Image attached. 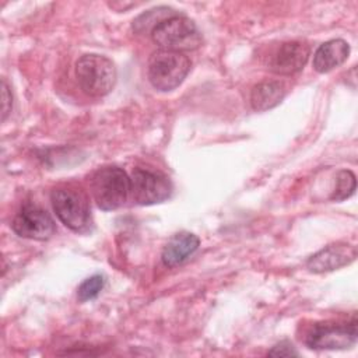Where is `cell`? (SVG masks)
I'll return each mask as SVG.
<instances>
[{"mask_svg": "<svg viewBox=\"0 0 358 358\" xmlns=\"http://www.w3.org/2000/svg\"><path fill=\"white\" fill-rule=\"evenodd\" d=\"M76 77L84 94L99 98L108 95L117 78L115 63L98 53L83 55L74 66Z\"/></svg>", "mask_w": 358, "mask_h": 358, "instance_id": "cell-1", "label": "cell"}, {"mask_svg": "<svg viewBox=\"0 0 358 358\" xmlns=\"http://www.w3.org/2000/svg\"><path fill=\"white\" fill-rule=\"evenodd\" d=\"M50 201L57 218L74 232H85L91 225V208L87 193L76 186H59L52 190Z\"/></svg>", "mask_w": 358, "mask_h": 358, "instance_id": "cell-2", "label": "cell"}, {"mask_svg": "<svg viewBox=\"0 0 358 358\" xmlns=\"http://www.w3.org/2000/svg\"><path fill=\"white\" fill-rule=\"evenodd\" d=\"M90 190L101 210H116L130 194V178L119 166H103L91 175Z\"/></svg>", "mask_w": 358, "mask_h": 358, "instance_id": "cell-3", "label": "cell"}, {"mask_svg": "<svg viewBox=\"0 0 358 358\" xmlns=\"http://www.w3.org/2000/svg\"><path fill=\"white\" fill-rule=\"evenodd\" d=\"M190 67V59L185 53L158 49L148 60V81L157 91H172L183 83Z\"/></svg>", "mask_w": 358, "mask_h": 358, "instance_id": "cell-4", "label": "cell"}, {"mask_svg": "<svg viewBox=\"0 0 358 358\" xmlns=\"http://www.w3.org/2000/svg\"><path fill=\"white\" fill-rule=\"evenodd\" d=\"M151 38L161 49L182 53L194 50L203 43V36L196 22L180 14L159 22L151 31Z\"/></svg>", "mask_w": 358, "mask_h": 358, "instance_id": "cell-5", "label": "cell"}, {"mask_svg": "<svg viewBox=\"0 0 358 358\" xmlns=\"http://www.w3.org/2000/svg\"><path fill=\"white\" fill-rule=\"evenodd\" d=\"M172 194V183L166 175L147 168H136L130 176V196L140 206L162 203Z\"/></svg>", "mask_w": 358, "mask_h": 358, "instance_id": "cell-6", "label": "cell"}, {"mask_svg": "<svg viewBox=\"0 0 358 358\" xmlns=\"http://www.w3.org/2000/svg\"><path fill=\"white\" fill-rule=\"evenodd\" d=\"M357 341V319L347 323L324 322L315 324L305 337L312 350H345Z\"/></svg>", "mask_w": 358, "mask_h": 358, "instance_id": "cell-7", "label": "cell"}, {"mask_svg": "<svg viewBox=\"0 0 358 358\" xmlns=\"http://www.w3.org/2000/svg\"><path fill=\"white\" fill-rule=\"evenodd\" d=\"M11 228L21 238L46 241L55 234L56 224L46 210L36 204L25 203L15 214Z\"/></svg>", "mask_w": 358, "mask_h": 358, "instance_id": "cell-8", "label": "cell"}, {"mask_svg": "<svg viewBox=\"0 0 358 358\" xmlns=\"http://www.w3.org/2000/svg\"><path fill=\"white\" fill-rule=\"evenodd\" d=\"M310 55V48L303 41H288L271 55L268 70L280 76H291L303 69Z\"/></svg>", "mask_w": 358, "mask_h": 358, "instance_id": "cell-9", "label": "cell"}, {"mask_svg": "<svg viewBox=\"0 0 358 358\" xmlns=\"http://www.w3.org/2000/svg\"><path fill=\"white\" fill-rule=\"evenodd\" d=\"M357 259L355 245L337 242L324 246L306 260V267L312 273H327L351 264Z\"/></svg>", "mask_w": 358, "mask_h": 358, "instance_id": "cell-10", "label": "cell"}, {"mask_svg": "<svg viewBox=\"0 0 358 358\" xmlns=\"http://www.w3.org/2000/svg\"><path fill=\"white\" fill-rule=\"evenodd\" d=\"M200 246V239L192 232L175 234L164 246L161 260L166 267H175L186 262Z\"/></svg>", "mask_w": 358, "mask_h": 358, "instance_id": "cell-11", "label": "cell"}, {"mask_svg": "<svg viewBox=\"0 0 358 358\" xmlns=\"http://www.w3.org/2000/svg\"><path fill=\"white\" fill-rule=\"evenodd\" d=\"M350 55V45L344 39H330L322 43L313 55V69L317 73H329L341 66Z\"/></svg>", "mask_w": 358, "mask_h": 358, "instance_id": "cell-12", "label": "cell"}, {"mask_svg": "<svg viewBox=\"0 0 358 358\" xmlns=\"http://www.w3.org/2000/svg\"><path fill=\"white\" fill-rule=\"evenodd\" d=\"M285 96V88L280 81H262L250 91V105L257 112L277 106Z\"/></svg>", "mask_w": 358, "mask_h": 358, "instance_id": "cell-13", "label": "cell"}, {"mask_svg": "<svg viewBox=\"0 0 358 358\" xmlns=\"http://www.w3.org/2000/svg\"><path fill=\"white\" fill-rule=\"evenodd\" d=\"M175 14L176 13H173V10L168 8V7H157V8L148 10L145 13H143L141 15H138L133 21V29L136 32H144L147 29L152 31L159 22H162L164 20H166Z\"/></svg>", "mask_w": 358, "mask_h": 358, "instance_id": "cell-14", "label": "cell"}, {"mask_svg": "<svg viewBox=\"0 0 358 358\" xmlns=\"http://www.w3.org/2000/svg\"><path fill=\"white\" fill-rule=\"evenodd\" d=\"M357 180L354 172L350 169H341L336 175V186L333 189V193L330 194V200L333 201H341L348 197H351L355 192Z\"/></svg>", "mask_w": 358, "mask_h": 358, "instance_id": "cell-15", "label": "cell"}, {"mask_svg": "<svg viewBox=\"0 0 358 358\" xmlns=\"http://www.w3.org/2000/svg\"><path fill=\"white\" fill-rule=\"evenodd\" d=\"M103 285H105V277L101 274H94V275L85 278L78 285V289H77L78 301L87 302V301L96 298L98 294L102 291Z\"/></svg>", "mask_w": 358, "mask_h": 358, "instance_id": "cell-16", "label": "cell"}, {"mask_svg": "<svg viewBox=\"0 0 358 358\" xmlns=\"http://www.w3.org/2000/svg\"><path fill=\"white\" fill-rule=\"evenodd\" d=\"M1 120L4 122L13 109V95L6 78H1Z\"/></svg>", "mask_w": 358, "mask_h": 358, "instance_id": "cell-17", "label": "cell"}, {"mask_svg": "<svg viewBox=\"0 0 358 358\" xmlns=\"http://www.w3.org/2000/svg\"><path fill=\"white\" fill-rule=\"evenodd\" d=\"M268 355H271V357H296L298 351L295 350V347L291 343L281 341L268 351Z\"/></svg>", "mask_w": 358, "mask_h": 358, "instance_id": "cell-18", "label": "cell"}]
</instances>
